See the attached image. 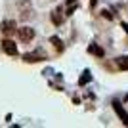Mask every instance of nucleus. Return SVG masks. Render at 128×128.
<instances>
[{
  "instance_id": "12",
  "label": "nucleus",
  "mask_w": 128,
  "mask_h": 128,
  "mask_svg": "<svg viewBox=\"0 0 128 128\" xmlns=\"http://www.w3.org/2000/svg\"><path fill=\"white\" fill-rule=\"evenodd\" d=\"M102 16L105 17V19H113V16H111V12H109V10H102Z\"/></svg>"
},
{
  "instance_id": "13",
  "label": "nucleus",
  "mask_w": 128,
  "mask_h": 128,
  "mask_svg": "<svg viewBox=\"0 0 128 128\" xmlns=\"http://www.w3.org/2000/svg\"><path fill=\"white\" fill-rule=\"evenodd\" d=\"M122 29L126 31V34H128V23H122Z\"/></svg>"
},
{
  "instance_id": "5",
  "label": "nucleus",
  "mask_w": 128,
  "mask_h": 128,
  "mask_svg": "<svg viewBox=\"0 0 128 128\" xmlns=\"http://www.w3.org/2000/svg\"><path fill=\"white\" fill-rule=\"evenodd\" d=\"M113 107H115V113H117L118 117H120V120H122V122L128 126V115H126V111L122 109V105H120L118 102H115V103H113Z\"/></svg>"
},
{
  "instance_id": "6",
  "label": "nucleus",
  "mask_w": 128,
  "mask_h": 128,
  "mask_svg": "<svg viewBox=\"0 0 128 128\" xmlns=\"http://www.w3.org/2000/svg\"><path fill=\"white\" fill-rule=\"evenodd\" d=\"M52 23L54 25H61L63 23V8H56L52 12Z\"/></svg>"
},
{
  "instance_id": "1",
  "label": "nucleus",
  "mask_w": 128,
  "mask_h": 128,
  "mask_svg": "<svg viewBox=\"0 0 128 128\" xmlns=\"http://www.w3.org/2000/svg\"><path fill=\"white\" fill-rule=\"evenodd\" d=\"M17 12H19V19L21 21H29L34 17V10H32L31 0H19L17 2Z\"/></svg>"
},
{
  "instance_id": "7",
  "label": "nucleus",
  "mask_w": 128,
  "mask_h": 128,
  "mask_svg": "<svg viewBox=\"0 0 128 128\" xmlns=\"http://www.w3.org/2000/svg\"><path fill=\"white\" fill-rule=\"evenodd\" d=\"M23 59H25L27 63H34V61H42V54L38 56V54H25L23 56Z\"/></svg>"
},
{
  "instance_id": "11",
  "label": "nucleus",
  "mask_w": 128,
  "mask_h": 128,
  "mask_svg": "<svg viewBox=\"0 0 128 128\" xmlns=\"http://www.w3.org/2000/svg\"><path fill=\"white\" fill-rule=\"evenodd\" d=\"M90 78H92V76H90V73H88V71H86L84 75L80 76V80H78V84H80V86H84L86 82H90Z\"/></svg>"
},
{
  "instance_id": "8",
  "label": "nucleus",
  "mask_w": 128,
  "mask_h": 128,
  "mask_svg": "<svg viewBox=\"0 0 128 128\" xmlns=\"http://www.w3.org/2000/svg\"><path fill=\"white\" fill-rule=\"evenodd\" d=\"M117 67H118L120 71H128V56L117 58Z\"/></svg>"
},
{
  "instance_id": "3",
  "label": "nucleus",
  "mask_w": 128,
  "mask_h": 128,
  "mask_svg": "<svg viewBox=\"0 0 128 128\" xmlns=\"http://www.w3.org/2000/svg\"><path fill=\"white\" fill-rule=\"evenodd\" d=\"M0 31H2V34H4V36H12V34H16V32H17L16 21H14V19H6V21H2Z\"/></svg>"
},
{
  "instance_id": "2",
  "label": "nucleus",
  "mask_w": 128,
  "mask_h": 128,
  "mask_svg": "<svg viewBox=\"0 0 128 128\" xmlns=\"http://www.w3.org/2000/svg\"><path fill=\"white\" fill-rule=\"evenodd\" d=\"M17 36L21 42H31L32 38H34V29L32 27H21V29H17Z\"/></svg>"
},
{
  "instance_id": "10",
  "label": "nucleus",
  "mask_w": 128,
  "mask_h": 128,
  "mask_svg": "<svg viewBox=\"0 0 128 128\" xmlns=\"http://www.w3.org/2000/svg\"><path fill=\"white\" fill-rule=\"evenodd\" d=\"M50 42L54 44V48L58 50V52H63V44H61V40H59L58 36H52V38H50Z\"/></svg>"
},
{
  "instance_id": "9",
  "label": "nucleus",
  "mask_w": 128,
  "mask_h": 128,
  "mask_svg": "<svg viewBox=\"0 0 128 128\" xmlns=\"http://www.w3.org/2000/svg\"><path fill=\"white\" fill-rule=\"evenodd\" d=\"M88 52L94 54V56H98V58H103V48H100L96 44H90V46H88Z\"/></svg>"
},
{
  "instance_id": "4",
  "label": "nucleus",
  "mask_w": 128,
  "mask_h": 128,
  "mask_svg": "<svg viewBox=\"0 0 128 128\" xmlns=\"http://www.w3.org/2000/svg\"><path fill=\"white\" fill-rule=\"evenodd\" d=\"M2 50H4V54H8V56H17V46L10 38H4V40H2Z\"/></svg>"
},
{
  "instance_id": "14",
  "label": "nucleus",
  "mask_w": 128,
  "mask_h": 128,
  "mask_svg": "<svg viewBox=\"0 0 128 128\" xmlns=\"http://www.w3.org/2000/svg\"><path fill=\"white\" fill-rule=\"evenodd\" d=\"M67 2H69V6H71V4H75V2H76V0H67Z\"/></svg>"
}]
</instances>
